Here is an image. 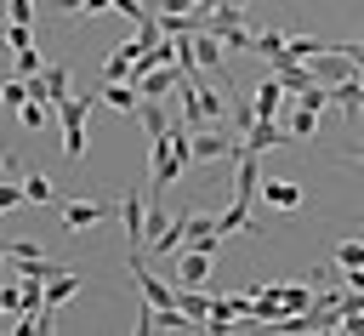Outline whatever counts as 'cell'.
I'll return each mask as SVG.
<instances>
[{
	"instance_id": "6da1fadb",
	"label": "cell",
	"mask_w": 364,
	"mask_h": 336,
	"mask_svg": "<svg viewBox=\"0 0 364 336\" xmlns=\"http://www.w3.org/2000/svg\"><path fill=\"white\" fill-rule=\"evenodd\" d=\"M91 103L97 97H63L57 103V125H63V154L68 159L85 154V114H91Z\"/></svg>"
},
{
	"instance_id": "7a4b0ae2",
	"label": "cell",
	"mask_w": 364,
	"mask_h": 336,
	"mask_svg": "<svg viewBox=\"0 0 364 336\" xmlns=\"http://www.w3.org/2000/svg\"><path fill=\"white\" fill-rule=\"evenodd\" d=\"M6 256L17 262V273H34V279H51V273L63 268V262H51V256H46L34 239H11V245H6Z\"/></svg>"
},
{
	"instance_id": "7c38bea8",
	"label": "cell",
	"mask_w": 364,
	"mask_h": 336,
	"mask_svg": "<svg viewBox=\"0 0 364 336\" xmlns=\"http://www.w3.org/2000/svg\"><path fill=\"white\" fill-rule=\"evenodd\" d=\"M142 211H148V205H142V199H136V188H131V194L119 199V216H125V233H131V251H142V245H148V228H142Z\"/></svg>"
},
{
	"instance_id": "52a82bcc",
	"label": "cell",
	"mask_w": 364,
	"mask_h": 336,
	"mask_svg": "<svg viewBox=\"0 0 364 336\" xmlns=\"http://www.w3.org/2000/svg\"><path fill=\"white\" fill-rule=\"evenodd\" d=\"M97 97H102L114 114H136V108H142V91H136L131 80H102V91H97Z\"/></svg>"
},
{
	"instance_id": "277c9868",
	"label": "cell",
	"mask_w": 364,
	"mask_h": 336,
	"mask_svg": "<svg viewBox=\"0 0 364 336\" xmlns=\"http://www.w3.org/2000/svg\"><path fill=\"white\" fill-rule=\"evenodd\" d=\"M233 319H250V290H239V296H210L205 330H228Z\"/></svg>"
},
{
	"instance_id": "f1b7e54d",
	"label": "cell",
	"mask_w": 364,
	"mask_h": 336,
	"mask_svg": "<svg viewBox=\"0 0 364 336\" xmlns=\"http://www.w3.org/2000/svg\"><path fill=\"white\" fill-rule=\"evenodd\" d=\"M6 23H34V0H6Z\"/></svg>"
},
{
	"instance_id": "484cf974",
	"label": "cell",
	"mask_w": 364,
	"mask_h": 336,
	"mask_svg": "<svg viewBox=\"0 0 364 336\" xmlns=\"http://www.w3.org/2000/svg\"><path fill=\"white\" fill-rule=\"evenodd\" d=\"M23 199H28V194H23V182H6V177H0V216H6V211H17Z\"/></svg>"
},
{
	"instance_id": "4316f807",
	"label": "cell",
	"mask_w": 364,
	"mask_h": 336,
	"mask_svg": "<svg viewBox=\"0 0 364 336\" xmlns=\"http://www.w3.org/2000/svg\"><path fill=\"white\" fill-rule=\"evenodd\" d=\"M0 97H6V108H23V103H28V80H6Z\"/></svg>"
},
{
	"instance_id": "ac0fdd59",
	"label": "cell",
	"mask_w": 364,
	"mask_h": 336,
	"mask_svg": "<svg viewBox=\"0 0 364 336\" xmlns=\"http://www.w3.org/2000/svg\"><path fill=\"white\" fill-rule=\"evenodd\" d=\"M182 233H188V211H182V216H171V222H165V233H159V239H154V256H171V251H182Z\"/></svg>"
},
{
	"instance_id": "30bf717a",
	"label": "cell",
	"mask_w": 364,
	"mask_h": 336,
	"mask_svg": "<svg viewBox=\"0 0 364 336\" xmlns=\"http://www.w3.org/2000/svg\"><path fill=\"white\" fill-rule=\"evenodd\" d=\"M193 57H199V74H216L222 57H228V46H222L210 28H199V34H193Z\"/></svg>"
},
{
	"instance_id": "ffe728a7",
	"label": "cell",
	"mask_w": 364,
	"mask_h": 336,
	"mask_svg": "<svg viewBox=\"0 0 364 336\" xmlns=\"http://www.w3.org/2000/svg\"><path fill=\"white\" fill-rule=\"evenodd\" d=\"M23 194H28V205L57 199V188H51V177H46V171H28V177H23Z\"/></svg>"
},
{
	"instance_id": "44dd1931",
	"label": "cell",
	"mask_w": 364,
	"mask_h": 336,
	"mask_svg": "<svg viewBox=\"0 0 364 336\" xmlns=\"http://www.w3.org/2000/svg\"><path fill=\"white\" fill-rule=\"evenodd\" d=\"M313 131H318V114H313V108H301V103H296V108H290V137H296V142H307V137H313Z\"/></svg>"
},
{
	"instance_id": "4dcf8cb0",
	"label": "cell",
	"mask_w": 364,
	"mask_h": 336,
	"mask_svg": "<svg viewBox=\"0 0 364 336\" xmlns=\"http://www.w3.org/2000/svg\"><path fill=\"white\" fill-rule=\"evenodd\" d=\"M216 11H245V0H216Z\"/></svg>"
},
{
	"instance_id": "d6a6232c",
	"label": "cell",
	"mask_w": 364,
	"mask_h": 336,
	"mask_svg": "<svg viewBox=\"0 0 364 336\" xmlns=\"http://www.w3.org/2000/svg\"><path fill=\"white\" fill-rule=\"evenodd\" d=\"M11 165H17V159H0V177H6V171H11Z\"/></svg>"
},
{
	"instance_id": "8fae6325",
	"label": "cell",
	"mask_w": 364,
	"mask_h": 336,
	"mask_svg": "<svg viewBox=\"0 0 364 336\" xmlns=\"http://www.w3.org/2000/svg\"><path fill=\"white\" fill-rule=\"evenodd\" d=\"M284 137H290V125H273V120H256V125L245 131V148H250V154H267V148H279Z\"/></svg>"
},
{
	"instance_id": "2e32d148",
	"label": "cell",
	"mask_w": 364,
	"mask_h": 336,
	"mask_svg": "<svg viewBox=\"0 0 364 336\" xmlns=\"http://www.w3.org/2000/svg\"><path fill=\"white\" fill-rule=\"evenodd\" d=\"M250 51H262L267 63H279V57H290V40H284L279 28H256V40H250Z\"/></svg>"
},
{
	"instance_id": "7402d4cb",
	"label": "cell",
	"mask_w": 364,
	"mask_h": 336,
	"mask_svg": "<svg viewBox=\"0 0 364 336\" xmlns=\"http://www.w3.org/2000/svg\"><path fill=\"white\" fill-rule=\"evenodd\" d=\"M296 97H301V108H313V114H324V108H330V103H336V97H330V85H324V80H318V85H307V91H296Z\"/></svg>"
},
{
	"instance_id": "f546056e",
	"label": "cell",
	"mask_w": 364,
	"mask_h": 336,
	"mask_svg": "<svg viewBox=\"0 0 364 336\" xmlns=\"http://www.w3.org/2000/svg\"><path fill=\"white\" fill-rule=\"evenodd\" d=\"M57 11H108L114 0H51Z\"/></svg>"
},
{
	"instance_id": "d6986e66",
	"label": "cell",
	"mask_w": 364,
	"mask_h": 336,
	"mask_svg": "<svg viewBox=\"0 0 364 336\" xmlns=\"http://www.w3.org/2000/svg\"><path fill=\"white\" fill-rule=\"evenodd\" d=\"M199 108H205V125H228V97L222 91L199 85Z\"/></svg>"
},
{
	"instance_id": "9a60e30c",
	"label": "cell",
	"mask_w": 364,
	"mask_h": 336,
	"mask_svg": "<svg viewBox=\"0 0 364 336\" xmlns=\"http://www.w3.org/2000/svg\"><path fill=\"white\" fill-rule=\"evenodd\" d=\"M176 308H182V313H188V319H193V325L205 330V313H210V296H205L199 285H176Z\"/></svg>"
},
{
	"instance_id": "4fadbf2b",
	"label": "cell",
	"mask_w": 364,
	"mask_h": 336,
	"mask_svg": "<svg viewBox=\"0 0 364 336\" xmlns=\"http://www.w3.org/2000/svg\"><path fill=\"white\" fill-rule=\"evenodd\" d=\"M273 302H284V313H307L318 296H313V285H262Z\"/></svg>"
},
{
	"instance_id": "ba28073f",
	"label": "cell",
	"mask_w": 364,
	"mask_h": 336,
	"mask_svg": "<svg viewBox=\"0 0 364 336\" xmlns=\"http://www.w3.org/2000/svg\"><path fill=\"white\" fill-rule=\"evenodd\" d=\"M210 262H216V251H182L176 256V285H205V273H210Z\"/></svg>"
},
{
	"instance_id": "5bb4252c",
	"label": "cell",
	"mask_w": 364,
	"mask_h": 336,
	"mask_svg": "<svg viewBox=\"0 0 364 336\" xmlns=\"http://www.w3.org/2000/svg\"><path fill=\"white\" fill-rule=\"evenodd\" d=\"M250 103H256V120H279V108H284V85H279V74H267L262 91H256Z\"/></svg>"
},
{
	"instance_id": "cb8c5ba5",
	"label": "cell",
	"mask_w": 364,
	"mask_h": 336,
	"mask_svg": "<svg viewBox=\"0 0 364 336\" xmlns=\"http://www.w3.org/2000/svg\"><path fill=\"white\" fill-rule=\"evenodd\" d=\"M11 57H17V74H23V80L46 68V57H40V46H23V51H11Z\"/></svg>"
},
{
	"instance_id": "83f0119b",
	"label": "cell",
	"mask_w": 364,
	"mask_h": 336,
	"mask_svg": "<svg viewBox=\"0 0 364 336\" xmlns=\"http://www.w3.org/2000/svg\"><path fill=\"white\" fill-rule=\"evenodd\" d=\"M165 222H171V216H165L159 205H148V211H142V228H148V245H154V239L165 233Z\"/></svg>"
},
{
	"instance_id": "603a6c76",
	"label": "cell",
	"mask_w": 364,
	"mask_h": 336,
	"mask_svg": "<svg viewBox=\"0 0 364 336\" xmlns=\"http://www.w3.org/2000/svg\"><path fill=\"white\" fill-rule=\"evenodd\" d=\"M336 268H364V239H341L336 245Z\"/></svg>"
},
{
	"instance_id": "9c48e42d",
	"label": "cell",
	"mask_w": 364,
	"mask_h": 336,
	"mask_svg": "<svg viewBox=\"0 0 364 336\" xmlns=\"http://www.w3.org/2000/svg\"><path fill=\"white\" fill-rule=\"evenodd\" d=\"M262 199H267V211H301V188L284 182V177H267L262 182Z\"/></svg>"
},
{
	"instance_id": "8992f818",
	"label": "cell",
	"mask_w": 364,
	"mask_h": 336,
	"mask_svg": "<svg viewBox=\"0 0 364 336\" xmlns=\"http://www.w3.org/2000/svg\"><path fill=\"white\" fill-rule=\"evenodd\" d=\"M102 216H108V205H102V199H68V205H63V228H68V233L97 228Z\"/></svg>"
},
{
	"instance_id": "d4e9b609",
	"label": "cell",
	"mask_w": 364,
	"mask_h": 336,
	"mask_svg": "<svg viewBox=\"0 0 364 336\" xmlns=\"http://www.w3.org/2000/svg\"><path fill=\"white\" fill-rule=\"evenodd\" d=\"M102 80H131V51L119 46L114 57H108V68H102Z\"/></svg>"
},
{
	"instance_id": "5b68a950",
	"label": "cell",
	"mask_w": 364,
	"mask_h": 336,
	"mask_svg": "<svg viewBox=\"0 0 364 336\" xmlns=\"http://www.w3.org/2000/svg\"><path fill=\"white\" fill-rule=\"evenodd\" d=\"M188 74H182V63H159V68H148V74H136L131 85L142 91V97H165V91H176Z\"/></svg>"
},
{
	"instance_id": "e0dca14e",
	"label": "cell",
	"mask_w": 364,
	"mask_h": 336,
	"mask_svg": "<svg viewBox=\"0 0 364 336\" xmlns=\"http://www.w3.org/2000/svg\"><path fill=\"white\" fill-rule=\"evenodd\" d=\"M250 211H256V205H239V199H233V205H228V211L216 216V233H222V239H228V233H245V228L256 222Z\"/></svg>"
},
{
	"instance_id": "3957f363",
	"label": "cell",
	"mask_w": 364,
	"mask_h": 336,
	"mask_svg": "<svg viewBox=\"0 0 364 336\" xmlns=\"http://www.w3.org/2000/svg\"><path fill=\"white\" fill-rule=\"evenodd\" d=\"M205 28H210L228 51H250V40H256V34L245 28V17H239V11H210V23H205Z\"/></svg>"
},
{
	"instance_id": "1f68e13d",
	"label": "cell",
	"mask_w": 364,
	"mask_h": 336,
	"mask_svg": "<svg viewBox=\"0 0 364 336\" xmlns=\"http://www.w3.org/2000/svg\"><path fill=\"white\" fill-rule=\"evenodd\" d=\"M188 6H199V11H216V0H188Z\"/></svg>"
},
{
	"instance_id": "836d02e7",
	"label": "cell",
	"mask_w": 364,
	"mask_h": 336,
	"mask_svg": "<svg viewBox=\"0 0 364 336\" xmlns=\"http://www.w3.org/2000/svg\"><path fill=\"white\" fill-rule=\"evenodd\" d=\"M6 51H11V46H0V57H6Z\"/></svg>"
}]
</instances>
